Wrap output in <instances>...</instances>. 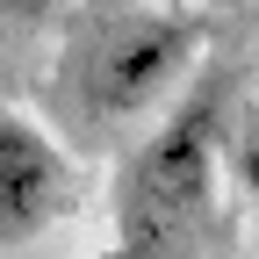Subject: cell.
Masks as SVG:
<instances>
[{"instance_id":"obj_5","label":"cell","mask_w":259,"mask_h":259,"mask_svg":"<svg viewBox=\"0 0 259 259\" xmlns=\"http://www.w3.org/2000/svg\"><path fill=\"white\" fill-rule=\"evenodd\" d=\"M94 259H187L180 245H158V238H115L108 252H94Z\"/></svg>"},{"instance_id":"obj_6","label":"cell","mask_w":259,"mask_h":259,"mask_svg":"<svg viewBox=\"0 0 259 259\" xmlns=\"http://www.w3.org/2000/svg\"><path fill=\"white\" fill-rule=\"evenodd\" d=\"M58 15V0H0V22H44Z\"/></svg>"},{"instance_id":"obj_1","label":"cell","mask_w":259,"mask_h":259,"mask_svg":"<svg viewBox=\"0 0 259 259\" xmlns=\"http://www.w3.org/2000/svg\"><path fill=\"white\" fill-rule=\"evenodd\" d=\"M216 173H223V101L194 87L122 166V187H115L122 238H158L187 252L194 223L216 202Z\"/></svg>"},{"instance_id":"obj_4","label":"cell","mask_w":259,"mask_h":259,"mask_svg":"<svg viewBox=\"0 0 259 259\" xmlns=\"http://www.w3.org/2000/svg\"><path fill=\"white\" fill-rule=\"evenodd\" d=\"M223 173H231L252 202H259V101L238 108V122L223 130Z\"/></svg>"},{"instance_id":"obj_2","label":"cell","mask_w":259,"mask_h":259,"mask_svg":"<svg viewBox=\"0 0 259 259\" xmlns=\"http://www.w3.org/2000/svg\"><path fill=\"white\" fill-rule=\"evenodd\" d=\"M194 44H202V29H194L187 15H122V22H108L101 36H94V51H87V79H79V94H87V108L94 115H144L151 101H166V87L194 65Z\"/></svg>"},{"instance_id":"obj_3","label":"cell","mask_w":259,"mask_h":259,"mask_svg":"<svg viewBox=\"0 0 259 259\" xmlns=\"http://www.w3.org/2000/svg\"><path fill=\"white\" fill-rule=\"evenodd\" d=\"M72 158L58 151L44 122L0 108V252H22L51 238L72 209Z\"/></svg>"}]
</instances>
